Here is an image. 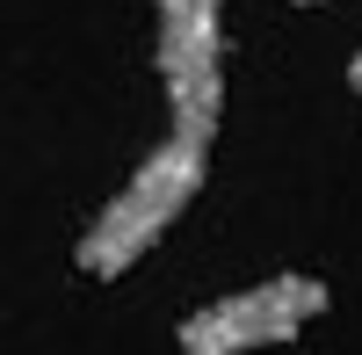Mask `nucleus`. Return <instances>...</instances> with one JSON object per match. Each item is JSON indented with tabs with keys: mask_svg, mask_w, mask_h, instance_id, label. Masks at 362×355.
<instances>
[{
	"mask_svg": "<svg viewBox=\"0 0 362 355\" xmlns=\"http://www.w3.org/2000/svg\"><path fill=\"white\" fill-rule=\"evenodd\" d=\"M196 189H203V145L167 138L160 153L145 160V167H138L109 203H102V218L80 232L73 269H80V276H95V283L131 276V261H145V254L160 247V232L196 203Z\"/></svg>",
	"mask_w": 362,
	"mask_h": 355,
	"instance_id": "f257e3e1",
	"label": "nucleus"
},
{
	"mask_svg": "<svg viewBox=\"0 0 362 355\" xmlns=\"http://www.w3.org/2000/svg\"><path fill=\"white\" fill-rule=\"evenodd\" d=\"M160 80H167V109H174L167 138L210 153L218 116H225V22H218V0H160Z\"/></svg>",
	"mask_w": 362,
	"mask_h": 355,
	"instance_id": "f03ea898",
	"label": "nucleus"
},
{
	"mask_svg": "<svg viewBox=\"0 0 362 355\" xmlns=\"http://www.w3.org/2000/svg\"><path fill=\"white\" fill-rule=\"evenodd\" d=\"M326 312L319 276H268L239 298H218L181 319V355H247V348H283Z\"/></svg>",
	"mask_w": 362,
	"mask_h": 355,
	"instance_id": "7ed1b4c3",
	"label": "nucleus"
},
{
	"mask_svg": "<svg viewBox=\"0 0 362 355\" xmlns=\"http://www.w3.org/2000/svg\"><path fill=\"white\" fill-rule=\"evenodd\" d=\"M348 87H355V95H362V51L348 58Z\"/></svg>",
	"mask_w": 362,
	"mask_h": 355,
	"instance_id": "20e7f679",
	"label": "nucleus"
},
{
	"mask_svg": "<svg viewBox=\"0 0 362 355\" xmlns=\"http://www.w3.org/2000/svg\"><path fill=\"white\" fill-rule=\"evenodd\" d=\"M297 8H319V0H297Z\"/></svg>",
	"mask_w": 362,
	"mask_h": 355,
	"instance_id": "39448f33",
	"label": "nucleus"
}]
</instances>
